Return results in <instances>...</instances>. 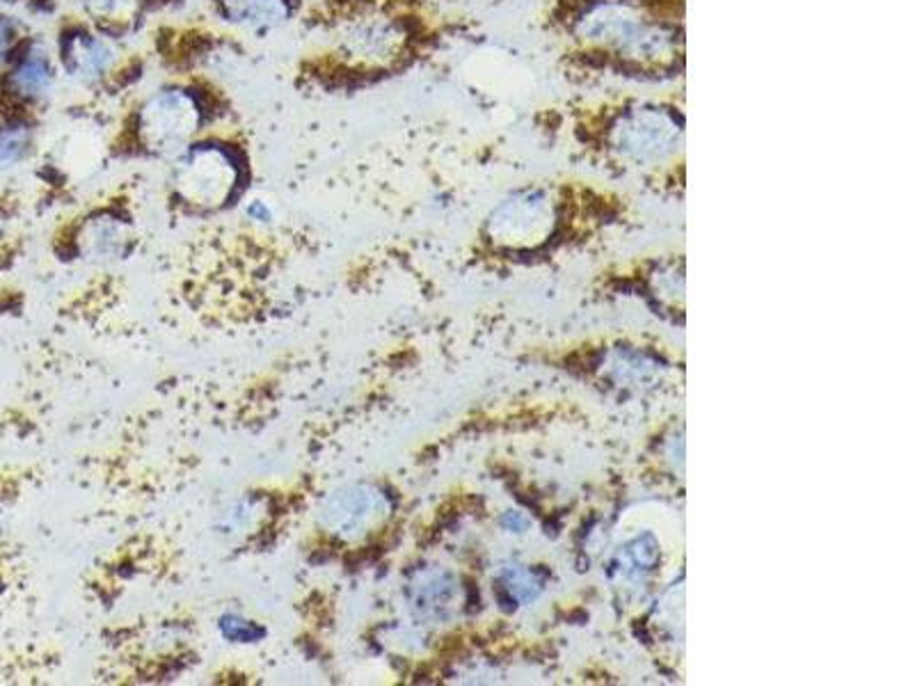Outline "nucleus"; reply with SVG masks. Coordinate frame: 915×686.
<instances>
[{
  "label": "nucleus",
  "mask_w": 915,
  "mask_h": 686,
  "mask_svg": "<svg viewBox=\"0 0 915 686\" xmlns=\"http://www.w3.org/2000/svg\"><path fill=\"white\" fill-rule=\"evenodd\" d=\"M30 131L25 127H8L0 131V170L12 168L28 153Z\"/></svg>",
  "instance_id": "f8f14e48"
},
{
  "label": "nucleus",
  "mask_w": 915,
  "mask_h": 686,
  "mask_svg": "<svg viewBox=\"0 0 915 686\" xmlns=\"http://www.w3.org/2000/svg\"><path fill=\"white\" fill-rule=\"evenodd\" d=\"M387 496L372 485H346L332 492L319 513V522L327 534L342 540H357L369 534L385 517Z\"/></svg>",
  "instance_id": "39448f33"
},
{
  "label": "nucleus",
  "mask_w": 915,
  "mask_h": 686,
  "mask_svg": "<svg viewBox=\"0 0 915 686\" xmlns=\"http://www.w3.org/2000/svg\"><path fill=\"white\" fill-rule=\"evenodd\" d=\"M621 200L577 179L531 181L510 191L485 217L483 243L506 255H534L572 240L616 215Z\"/></svg>",
  "instance_id": "7ed1b4c3"
},
{
  "label": "nucleus",
  "mask_w": 915,
  "mask_h": 686,
  "mask_svg": "<svg viewBox=\"0 0 915 686\" xmlns=\"http://www.w3.org/2000/svg\"><path fill=\"white\" fill-rule=\"evenodd\" d=\"M220 630L229 641H238V643H252V641H259L263 636V630L257 628L255 622L236 618V615L223 618Z\"/></svg>",
  "instance_id": "ddd939ff"
},
{
  "label": "nucleus",
  "mask_w": 915,
  "mask_h": 686,
  "mask_svg": "<svg viewBox=\"0 0 915 686\" xmlns=\"http://www.w3.org/2000/svg\"><path fill=\"white\" fill-rule=\"evenodd\" d=\"M12 87L19 97L33 101L46 97L53 87V69L44 53H28L12 74Z\"/></svg>",
  "instance_id": "9d476101"
},
{
  "label": "nucleus",
  "mask_w": 915,
  "mask_h": 686,
  "mask_svg": "<svg viewBox=\"0 0 915 686\" xmlns=\"http://www.w3.org/2000/svg\"><path fill=\"white\" fill-rule=\"evenodd\" d=\"M248 215L252 217V221L268 223V221H270V208H268L263 202H252V204L248 206Z\"/></svg>",
  "instance_id": "dca6fc26"
},
{
  "label": "nucleus",
  "mask_w": 915,
  "mask_h": 686,
  "mask_svg": "<svg viewBox=\"0 0 915 686\" xmlns=\"http://www.w3.org/2000/svg\"><path fill=\"white\" fill-rule=\"evenodd\" d=\"M12 42H14V25L8 19L0 17V65L6 62Z\"/></svg>",
  "instance_id": "2eb2a0df"
},
{
  "label": "nucleus",
  "mask_w": 915,
  "mask_h": 686,
  "mask_svg": "<svg viewBox=\"0 0 915 686\" xmlns=\"http://www.w3.org/2000/svg\"><path fill=\"white\" fill-rule=\"evenodd\" d=\"M200 124L195 101L181 89H165L140 112V133L154 149L174 151L191 138Z\"/></svg>",
  "instance_id": "423d86ee"
},
{
  "label": "nucleus",
  "mask_w": 915,
  "mask_h": 686,
  "mask_svg": "<svg viewBox=\"0 0 915 686\" xmlns=\"http://www.w3.org/2000/svg\"><path fill=\"white\" fill-rule=\"evenodd\" d=\"M65 60L80 81H97L115 62V49L97 35H76L65 46Z\"/></svg>",
  "instance_id": "6e6552de"
},
{
  "label": "nucleus",
  "mask_w": 915,
  "mask_h": 686,
  "mask_svg": "<svg viewBox=\"0 0 915 686\" xmlns=\"http://www.w3.org/2000/svg\"><path fill=\"white\" fill-rule=\"evenodd\" d=\"M89 10L106 17V19H119L129 12V8L133 6V0H87Z\"/></svg>",
  "instance_id": "4468645a"
},
{
  "label": "nucleus",
  "mask_w": 915,
  "mask_h": 686,
  "mask_svg": "<svg viewBox=\"0 0 915 686\" xmlns=\"http://www.w3.org/2000/svg\"><path fill=\"white\" fill-rule=\"evenodd\" d=\"M685 0H547L542 33L574 83L678 85L687 69Z\"/></svg>",
  "instance_id": "f257e3e1"
},
{
  "label": "nucleus",
  "mask_w": 915,
  "mask_h": 686,
  "mask_svg": "<svg viewBox=\"0 0 915 686\" xmlns=\"http://www.w3.org/2000/svg\"><path fill=\"white\" fill-rule=\"evenodd\" d=\"M685 110L682 87L604 92L545 104L529 121L540 136L602 170L664 176L685 170Z\"/></svg>",
  "instance_id": "f03ea898"
},
{
  "label": "nucleus",
  "mask_w": 915,
  "mask_h": 686,
  "mask_svg": "<svg viewBox=\"0 0 915 686\" xmlns=\"http://www.w3.org/2000/svg\"><path fill=\"white\" fill-rule=\"evenodd\" d=\"M3 232H6V225H3V221H0V236H3Z\"/></svg>",
  "instance_id": "f3484780"
},
{
  "label": "nucleus",
  "mask_w": 915,
  "mask_h": 686,
  "mask_svg": "<svg viewBox=\"0 0 915 686\" xmlns=\"http://www.w3.org/2000/svg\"><path fill=\"white\" fill-rule=\"evenodd\" d=\"M229 21L243 28H274L289 17L287 0H223Z\"/></svg>",
  "instance_id": "1a4fd4ad"
},
{
  "label": "nucleus",
  "mask_w": 915,
  "mask_h": 686,
  "mask_svg": "<svg viewBox=\"0 0 915 686\" xmlns=\"http://www.w3.org/2000/svg\"><path fill=\"white\" fill-rule=\"evenodd\" d=\"M127 234L125 227L112 221H97L92 223L85 232V245L95 257H112L117 255L121 245H125Z\"/></svg>",
  "instance_id": "9b49d317"
},
{
  "label": "nucleus",
  "mask_w": 915,
  "mask_h": 686,
  "mask_svg": "<svg viewBox=\"0 0 915 686\" xmlns=\"http://www.w3.org/2000/svg\"><path fill=\"white\" fill-rule=\"evenodd\" d=\"M238 170L232 156L220 147L202 144L183 156L176 168L174 185L176 193L191 204L220 206L232 197Z\"/></svg>",
  "instance_id": "20e7f679"
},
{
  "label": "nucleus",
  "mask_w": 915,
  "mask_h": 686,
  "mask_svg": "<svg viewBox=\"0 0 915 686\" xmlns=\"http://www.w3.org/2000/svg\"><path fill=\"white\" fill-rule=\"evenodd\" d=\"M412 613L426 622H444L455 613L458 583L442 568L419 570L406 588Z\"/></svg>",
  "instance_id": "0eeeda50"
}]
</instances>
